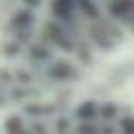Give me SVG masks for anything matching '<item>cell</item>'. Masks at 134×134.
Returning a JSON list of instances; mask_svg holds the SVG:
<instances>
[{
  "mask_svg": "<svg viewBox=\"0 0 134 134\" xmlns=\"http://www.w3.org/2000/svg\"><path fill=\"white\" fill-rule=\"evenodd\" d=\"M71 6H73V2H71V0H54V10H57V13H61L63 17H67V15H69Z\"/></svg>",
  "mask_w": 134,
  "mask_h": 134,
  "instance_id": "6da1fadb",
  "label": "cell"
},
{
  "mask_svg": "<svg viewBox=\"0 0 134 134\" xmlns=\"http://www.w3.org/2000/svg\"><path fill=\"white\" fill-rule=\"evenodd\" d=\"M27 2H29V4H36V2H38V0H27Z\"/></svg>",
  "mask_w": 134,
  "mask_h": 134,
  "instance_id": "7a4b0ae2",
  "label": "cell"
}]
</instances>
